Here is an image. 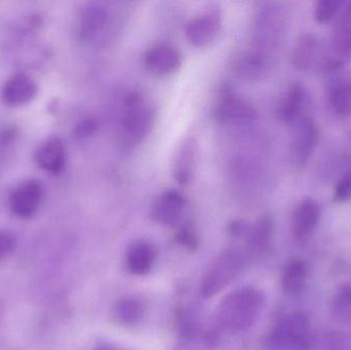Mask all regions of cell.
<instances>
[{
  "label": "cell",
  "instance_id": "obj_1",
  "mask_svg": "<svg viewBox=\"0 0 351 350\" xmlns=\"http://www.w3.org/2000/svg\"><path fill=\"white\" fill-rule=\"evenodd\" d=\"M263 302L261 292L253 288L232 292L217 308V323L221 329L229 333L247 330L257 320Z\"/></svg>",
  "mask_w": 351,
  "mask_h": 350
},
{
  "label": "cell",
  "instance_id": "obj_2",
  "mask_svg": "<svg viewBox=\"0 0 351 350\" xmlns=\"http://www.w3.org/2000/svg\"><path fill=\"white\" fill-rule=\"evenodd\" d=\"M311 327L306 314L291 312L272 327L265 340V350H309Z\"/></svg>",
  "mask_w": 351,
  "mask_h": 350
},
{
  "label": "cell",
  "instance_id": "obj_3",
  "mask_svg": "<svg viewBox=\"0 0 351 350\" xmlns=\"http://www.w3.org/2000/svg\"><path fill=\"white\" fill-rule=\"evenodd\" d=\"M123 134L125 141L136 144L147 137L156 121V110L144 95L134 92L125 101Z\"/></svg>",
  "mask_w": 351,
  "mask_h": 350
},
{
  "label": "cell",
  "instance_id": "obj_4",
  "mask_svg": "<svg viewBox=\"0 0 351 350\" xmlns=\"http://www.w3.org/2000/svg\"><path fill=\"white\" fill-rule=\"evenodd\" d=\"M243 259L233 250H226L215 260L202 279V296L204 299L214 297L230 285L241 273Z\"/></svg>",
  "mask_w": 351,
  "mask_h": 350
},
{
  "label": "cell",
  "instance_id": "obj_5",
  "mask_svg": "<svg viewBox=\"0 0 351 350\" xmlns=\"http://www.w3.org/2000/svg\"><path fill=\"white\" fill-rule=\"evenodd\" d=\"M213 114L221 123H245L253 121L257 111L247 101L237 96L230 86H224L217 97Z\"/></svg>",
  "mask_w": 351,
  "mask_h": 350
},
{
  "label": "cell",
  "instance_id": "obj_6",
  "mask_svg": "<svg viewBox=\"0 0 351 350\" xmlns=\"http://www.w3.org/2000/svg\"><path fill=\"white\" fill-rule=\"evenodd\" d=\"M221 24L220 12L216 8H210L187 23L186 37L194 47H206L216 38Z\"/></svg>",
  "mask_w": 351,
  "mask_h": 350
},
{
  "label": "cell",
  "instance_id": "obj_7",
  "mask_svg": "<svg viewBox=\"0 0 351 350\" xmlns=\"http://www.w3.org/2000/svg\"><path fill=\"white\" fill-rule=\"evenodd\" d=\"M43 197V186L38 181H26L19 185L10 195V209L18 217H32L38 210Z\"/></svg>",
  "mask_w": 351,
  "mask_h": 350
},
{
  "label": "cell",
  "instance_id": "obj_8",
  "mask_svg": "<svg viewBox=\"0 0 351 350\" xmlns=\"http://www.w3.org/2000/svg\"><path fill=\"white\" fill-rule=\"evenodd\" d=\"M146 69L158 77L171 75L180 69L182 55L175 47L158 45L150 47L143 57Z\"/></svg>",
  "mask_w": 351,
  "mask_h": 350
},
{
  "label": "cell",
  "instance_id": "obj_9",
  "mask_svg": "<svg viewBox=\"0 0 351 350\" xmlns=\"http://www.w3.org/2000/svg\"><path fill=\"white\" fill-rule=\"evenodd\" d=\"M317 142V129L311 118H302L297 123L291 146V160L295 168L306 164Z\"/></svg>",
  "mask_w": 351,
  "mask_h": 350
},
{
  "label": "cell",
  "instance_id": "obj_10",
  "mask_svg": "<svg viewBox=\"0 0 351 350\" xmlns=\"http://www.w3.org/2000/svg\"><path fill=\"white\" fill-rule=\"evenodd\" d=\"M185 207V197L179 190L168 189L154 201L152 220L160 225L174 226L181 219Z\"/></svg>",
  "mask_w": 351,
  "mask_h": 350
},
{
  "label": "cell",
  "instance_id": "obj_11",
  "mask_svg": "<svg viewBox=\"0 0 351 350\" xmlns=\"http://www.w3.org/2000/svg\"><path fill=\"white\" fill-rule=\"evenodd\" d=\"M198 162V144L194 138H186L176 151L173 175L178 184L186 186L193 180Z\"/></svg>",
  "mask_w": 351,
  "mask_h": 350
},
{
  "label": "cell",
  "instance_id": "obj_12",
  "mask_svg": "<svg viewBox=\"0 0 351 350\" xmlns=\"http://www.w3.org/2000/svg\"><path fill=\"white\" fill-rule=\"evenodd\" d=\"M274 234V222L271 216H262L253 226H250L245 236V245L249 254L255 258L264 256L271 248Z\"/></svg>",
  "mask_w": 351,
  "mask_h": 350
},
{
  "label": "cell",
  "instance_id": "obj_13",
  "mask_svg": "<svg viewBox=\"0 0 351 350\" xmlns=\"http://www.w3.org/2000/svg\"><path fill=\"white\" fill-rule=\"evenodd\" d=\"M35 160L43 170L51 175L63 172L66 164V150L63 141L57 136L45 140L35 153Z\"/></svg>",
  "mask_w": 351,
  "mask_h": 350
},
{
  "label": "cell",
  "instance_id": "obj_14",
  "mask_svg": "<svg viewBox=\"0 0 351 350\" xmlns=\"http://www.w3.org/2000/svg\"><path fill=\"white\" fill-rule=\"evenodd\" d=\"M321 216L319 203L313 199H303L297 203L292 214V232L298 240L306 238L317 226Z\"/></svg>",
  "mask_w": 351,
  "mask_h": 350
},
{
  "label": "cell",
  "instance_id": "obj_15",
  "mask_svg": "<svg viewBox=\"0 0 351 350\" xmlns=\"http://www.w3.org/2000/svg\"><path fill=\"white\" fill-rule=\"evenodd\" d=\"M37 92V86L30 77L16 74L4 84L2 99L10 106H21L30 102Z\"/></svg>",
  "mask_w": 351,
  "mask_h": 350
},
{
  "label": "cell",
  "instance_id": "obj_16",
  "mask_svg": "<svg viewBox=\"0 0 351 350\" xmlns=\"http://www.w3.org/2000/svg\"><path fill=\"white\" fill-rule=\"evenodd\" d=\"M308 277L306 263L301 259H293L285 267L282 275V287L285 294L292 297L304 292Z\"/></svg>",
  "mask_w": 351,
  "mask_h": 350
},
{
  "label": "cell",
  "instance_id": "obj_17",
  "mask_svg": "<svg viewBox=\"0 0 351 350\" xmlns=\"http://www.w3.org/2000/svg\"><path fill=\"white\" fill-rule=\"evenodd\" d=\"M154 261L156 251L148 242H135L128 250L127 267L133 275H148L154 267Z\"/></svg>",
  "mask_w": 351,
  "mask_h": 350
},
{
  "label": "cell",
  "instance_id": "obj_18",
  "mask_svg": "<svg viewBox=\"0 0 351 350\" xmlns=\"http://www.w3.org/2000/svg\"><path fill=\"white\" fill-rule=\"evenodd\" d=\"M107 22V12L96 3L86 4L80 12L78 35L82 40H88L98 34Z\"/></svg>",
  "mask_w": 351,
  "mask_h": 350
},
{
  "label": "cell",
  "instance_id": "obj_19",
  "mask_svg": "<svg viewBox=\"0 0 351 350\" xmlns=\"http://www.w3.org/2000/svg\"><path fill=\"white\" fill-rule=\"evenodd\" d=\"M305 90L299 84H293L285 90L278 105V114L282 121L292 123L302 110Z\"/></svg>",
  "mask_w": 351,
  "mask_h": 350
},
{
  "label": "cell",
  "instance_id": "obj_20",
  "mask_svg": "<svg viewBox=\"0 0 351 350\" xmlns=\"http://www.w3.org/2000/svg\"><path fill=\"white\" fill-rule=\"evenodd\" d=\"M332 47L341 57L351 53V4L342 12L334 26Z\"/></svg>",
  "mask_w": 351,
  "mask_h": 350
},
{
  "label": "cell",
  "instance_id": "obj_21",
  "mask_svg": "<svg viewBox=\"0 0 351 350\" xmlns=\"http://www.w3.org/2000/svg\"><path fill=\"white\" fill-rule=\"evenodd\" d=\"M111 318L121 326H134L143 318V308L138 300L125 298L114 304Z\"/></svg>",
  "mask_w": 351,
  "mask_h": 350
},
{
  "label": "cell",
  "instance_id": "obj_22",
  "mask_svg": "<svg viewBox=\"0 0 351 350\" xmlns=\"http://www.w3.org/2000/svg\"><path fill=\"white\" fill-rule=\"evenodd\" d=\"M233 68L237 75L243 79H258L264 73L265 61L259 53L253 51L241 53L235 59Z\"/></svg>",
  "mask_w": 351,
  "mask_h": 350
},
{
  "label": "cell",
  "instance_id": "obj_23",
  "mask_svg": "<svg viewBox=\"0 0 351 350\" xmlns=\"http://www.w3.org/2000/svg\"><path fill=\"white\" fill-rule=\"evenodd\" d=\"M317 47V39L313 35H302L297 40L291 55L293 67L297 70H306L315 59Z\"/></svg>",
  "mask_w": 351,
  "mask_h": 350
},
{
  "label": "cell",
  "instance_id": "obj_24",
  "mask_svg": "<svg viewBox=\"0 0 351 350\" xmlns=\"http://www.w3.org/2000/svg\"><path fill=\"white\" fill-rule=\"evenodd\" d=\"M331 314L338 324L351 326V285L341 286L336 291L331 303Z\"/></svg>",
  "mask_w": 351,
  "mask_h": 350
},
{
  "label": "cell",
  "instance_id": "obj_25",
  "mask_svg": "<svg viewBox=\"0 0 351 350\" xmlns=\"http://www.w3.org/2000/svg\"><path fill=\"white\" fill-rule=\"evenodd\" d=\"M330 104L334 112L341 116H346L351 113V82H337L330 90Z\"/></svg>",
  "mask_w": 351,
  "mask_h": 350
},
{
  "label": "cell",
  "instance_id": "obj_26",
  "mask_svg": "<svg viewBox=\"0 0 351 350\" xmlns=\"http://www.w3.org/2000/svg\"><path fill=\"white\" fill-rule=\"evenodd\" d=\"M319 350H351V335L343 331H332L324 337Z\"/></svg>",
  "mask_w": 351,
  "mask_h": 350
},
{
  "label": "cell",
  "instance_id": "obj_27",
  "mask_svg": "<svg viewBox=\"0 0 351 350\" xmlns=\"http://www.w3.org/2000/svg\"><path fill=\"white\" fill-rule=\"evenodd\" d=\"M341 5L339 0H321L315 4V18L319 23L329 22Z\"/></svg>",
  "mask_w": 351,
  "mask_h": 350
},
{
  "label": "cell",
  "instance_id": "obj_28",
  "mask_svg": "<svg viewBox=\"0 0 351 350\" xmlns=\"http://www.w3.org/2000/svg\"><path fill=\"white\" fill-rule=\"evenodd\" d=\"M176 242L181 245L187 250H195L197 247L198 240L196 234L189 228L185 227L180 229L176 234Z\"/></svg>",
  "mask_w": 351,
  "mask_h": 350
},
{
  "label": "cell",
  "instance_id": "obj_29",
  "mask_svg": "<svg viewBox=\"0 0 351 350\" xmlns=\"http://www.w3.org/2000/svg\"><path fill=\"white\" fill-rule=\"evenodd\" d=\"M351 197V172L342 177L341 180L337 183L334 190V199L335 201H346Z\"/></svg>",
  "mask_w": 351,
  "mask_h": 350
},
{
  "label": "cell",
  "instance_id": "obj_30",
  "mask_svg": "<svg viewBox=\"0 0 351 350\" xmlns=\"http://www.w3.org/2000/svg\"><path fill=\"white\" fill-rule=\"evenodd\" d=\"M16 245V236L8 230H0V259L12 252Z\"/></svg>",
  "mask_w": 351,
  "mask_h": 350
},
{
  "label": "cell",
  "instance_id": "obj_31",
  "mask_svg": "<svg viewBox=\"0 0 351 350\" xmlns=\"http://www.w3.org/2000/svg\"><path fill=\"white\" fill-rule=\"evenodd\" d=\"M98 129L99 125L97 121H93V119H86V121H82V123L76 127L74 133H75L77 137L86 138L96 133Z\"/></svg>",
  "mask_w": 351,
  "mask_h": 350
}]
</instances>
